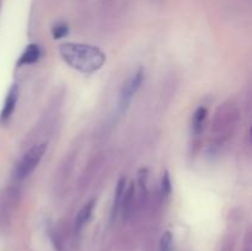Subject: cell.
Listing matches in <instances>:
<instances>
[{"instance_id":"obj_1","label":"cell","mask_w":252,"mask_h":251,"mask_svg":"<svg viewBox=\"0 0 252 251\" xmlns=\"http://www.w3.org/2000/svg\"><path fill=\"white\" fill-rule=\"evenodd\" d=\"M59 53L68 65L75 70L91 74L102 68L106 62L105 53L95 46L84 43H63L59 47Z\"/></svg>"},{"instance_id":"obj_2","label":"cell","mask_w":252,"mask_h":251,"mask_svg":"<svg viewBox=\"0 0 252 251\" xmlns=\"http://www.w3.org/2000/svg\"><path fill=\"white\" fill-rule=\"evenodd\" d=\"M47 145L44 144H38L32 147L31 149L27 150L25 153L24 157H21V160L17 164L16 170H15V176L19 180L26 179L27 176L32 174L34 169L37 167V165L41 162L42 157H43L44 153H46Z\"/></svg>"},{"instance_id":"obj_3","label":"cell","mask_w":252,"mask_h":251,"mask_svg":"<svg viewBox=\"0 0 252 251\" xmlns=\"http://www.w3.org/2000/svg\"><path fill=\"white\" fill-rule=\"evenodd\" d=\"M143 79H144V71H143L142 68H139L132 76H130L129 80L123 85L122 91H121L120 95L121 112H125V111L129 107L130 102H132L133 100V96H134V94L139 90L140 85H142Z\"/></svg>"},{"instance_id":"obj_4","label":"cell","mask_w":252,"mask_h":251,"mask_svg":"<svg viewBox=\"0 0 252 251\" xmlns=\"http://www.w3.org/2000/svg\"><path fill=\"white\" fill-rule=\"evenodd\" d=\"M17 98H19V88H17V85H12V88L7 93L6 98H5L4 107L0 113V121H6L7 118H10V116L12 115L15 110V106H16Z\"/></svg>"},{"instance_id":"obj_5","label":"cell","mask_w":252,"mask_h":251,"mask_svg":"<svg viewBox=\"0 0 252 251\" xmlns=\"http://www.w3.org/2000/svg\"><path fill=\"white\" fill-rule=\"evenodd\" d=\"M95 203H96L95 199H91L90 202H88V203L80 209V212H79L75 219L76 231H80L81 229L85 226V224L90 220L91 217H93L94 209H95Z\"/></svg>"},{"instance_id":"obj_6","label":"cell","mask_w":252,"mask_h":251,"mask_svg":"<svg viewBox=\"0 0 252 251\" xmlns=\"http://www.w3.org/2000/svg\"><path fill=\"white\" fill-rule=\"evenodd\" d=\"M41 57V48L37 44H29L25 49L24 53L21 54L19 59V65H24V64H32L36 63Z\"/></svg>"},{"instance_id":"obj_7","label":"cell","mask_w":252,"mask_h":251,"mask_svg":"<svg viewBox=\"0 0 252 251\" xmlns=\"http://www.w3.org/2000/svg\"><path fill=\"white\" fill-rule=\"evenodd\" d=\"M207 118V108L206 107H198L194 112L193 118H192V132L194 135L201 134L203 130L204 121Z\"/></svg>"},{"instance_id":"obj_8","label":"cell","mask_w":252,"mask_h":251,"mask_svg":"<svg viewBox=\"0 0 252 251\" xmlns=\"http://www.w3.org/2000/svg\"><path fill=\"white\" fill-rule=\"evenodd\" d=\"M126 191V179L125 177H121L120 181L117 182V187H116V193L115 198H113V204H112V217L115 218L116 214H117L118 208H120L121 203H122L123 194Z\"/></svg>"},{"instance_id":"obj_9","label":"cell","mask_w":252,"mask_h":251,"mask_svg":"<svg viewBox=\"0 0 252 251\" xmlns=\"http://www.w3.org/2000/svg\"><path fill=\"white\" fill-rule=\"evenodd\" d=\"M175 243L171 231H165L160 239V251H174Z\"/></svg>"},{"instance_id":"obj_10","label":"cell","mask_w":252,"mask_h":251,"mask_svg":"<svg viewBox=\"0 0 252 251\" xmlns=\"http://www.w3.org/2000/svg\"><path fill=\"white\" fill-rule=\"evenodd\" d=\"M133 194H134V184H130L128 186L127 191H125V194H123V198H122V203H123V212L127 216L128 211H129V207L132 206V201H133Z\"/></svg>"},{"instance_id":"obj_11","label":"cell","mask_w":252,"mask_h":251,"mask_svg":"<svg viewBox=\"0 0 252 251\" xmlns=\"http://www.w3.org/2000/svg\"><path fill=\"white\" fill-rule=\"evenodd\" d=\"M68 33H69L68 25L63 24V22H61V24H57L56 26L52 29V34H53L54 39L63 38V37H65Z\"/></svg>"},{"instance_id":"obj_12","label":"cell","mask_w":252,"mask_h":251,"mask_svg":"<svg viewBox=\"0 0 252 251\" xmlns=\"http://www.w3.org/2000/svg\"><path fill=\"white\" fill-rule=\"evenodd\" d=\"M161 189H162V194H164V196H170V193H171V191H172L171 179H170V175L167 171H165L164 176H162Z\"/></svg>"},{"instance_id":"obj_13","label":"cell","mask_w":252,"mask_h":251,"mask_svg":"<svg viewBox=\"0 0 252 251\" xmlns=\"http://www.w3.org/2000/svg\"><path fill=\"white\" fill-rule=\"evenodd\" d=\"M250 134H251V139H252V127H251V130H250Z\"/></svg>"}]
</instances>
